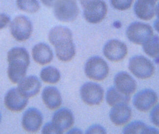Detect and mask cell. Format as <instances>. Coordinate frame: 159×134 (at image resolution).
<instances>
[{
    "instance_id": "cell-1",
    "label": "cell",
    "mask_w": 159,
    "mask_h": 134,
    "mask_svg": "<svg viewBox=\"0 0 159 134\" xmlns=\"http://www.w3.org/2000/svg\"><path fill=\"white\" fill-rule=\"evenodd\" d=\"M7 61V74L9 80L12 83H19L25 78L30 65L29 53L24 48H13L8 51Z\"/></svg>"
},
{
    "instance_id": "cell-2",
    "label": "cell",
    "mask_w": 159,
    "mask_h": 134,
    "mask_svg": "<svg viewBox=\"0 0 159 134\" xmlns=\"http://www.w3.org/2000/svg\"><path fill=\"white\" fill-rule=\"evenodd\" d=\"M129 68L135 76L142 80L150 78L155 72L153 64L148 58L142 55H136L131 58Z\"/></svg>"
},
{
    "instance_id": "cell-3",
    "label": "cell",
    "mask_w": 159,
    "mask_h": 134,
    "mask_svg": "<svg viewBox=\"0 0 159 134\" xmlns=\"http://www.w3.org/2000/svg\"><path fill=\"white\" fill-rule=\"evenodd\" d=\"M126 36L134 44L143 45L147 40L153 36L152 28L149 25L142 22H135L128 26Z\"/></svg>"
},
{
    "instance_id": "cell-4",
    "label": "cell",
    "mask_w": 159,
    "mask_h": 134,
    "mask_svg": "<svg viewBox=\"0 0 159 134\" xmlns=\"http://www.w3.org/2000/svg\"><path fill=\"white\" fill-rule=\"evenodd\" d=\"M54 11L57 19L61 22H70L76 19L79 9L76 0H57Z\"/></svg>"
},
{
    "instance_id": "cell-5",
    "label": "cell",
    "mask_w": 159,
    "mask_h": 134,
    "mask_svg": "<svg viewBox=\"0 0 159 134\" xmlns=\"http://www.w3.org/2000/svg\"><path fill=\"white\" fill-rule=\"evenodd\" d=\"M85 73L86 76L95 81L104 80L109 73V67L107 62L99 57L90 58L85 64Z\"/></svg>"
},
{
    "instance_id": "cell-6",
    "label": "cell",
    "mask_w": 159,
    "mask_h": 134,
    "mask_svg": "<svg viewBox=\"0 0 159 134\" xmlns=\"http://www.w3.org/2000/svg\"><path fill=\"white\" fill-rule=\"evenodd\" d=\"M10 27L12 36L19 42L26 41L32 34V24L25 16L16 17L10 24Z\"/></svg>"
},
{
    "instance_id": "cell-7",
    "label": "cell",
    "mask_w": 159,
    "mask_h": 134,
    "mask_svg": "<svg viewBox=\"0 0 159 134\" xmlns=\"http://www.w3.org/2000/svg\"><path fill=\"white\" fill-rule=\"evenodd\" d=\"M80 95L83 101L89 105H100L103 98V90L100 85L89 82L81 87Z\"/></svg>"
},
{
    "instance_id": "cell-8",
    "label": "cell",
    "mask_w": 159,
    "mask_h": 134,
    "mask_svg": "<svg viewBox=\"0 0 159 134\" xmlns=\"http://www.w3.org/2000/svg\"><path fill=\"white\" fill-rule=\"evenodd\" d=\"M158 100L156 92L150 89H144L134 96L133 104L138 110L147 112L155 105Z\"/></svg>"
},
{
    "instance_id": "cell-9",
    "label": "cell",
    "mask_w": 159,
    "mask_h": 134,
    "mask_svg": "<svg viewBox=\"0 0 159 134\" xmlns=\"http://www.w3.org/2000/svg\"><path fill=\"white\" fill-rule=\"evenodd\" d=\"M107 7L105 2L97 0L84 8V15L87 22L91 24L101 22L107 15Z\"/></svg>"
},
{
    "instance_id": "cell-10",
    "label": "cell",
    "mask_w": 159,
    "mask_h": 134,
    "mask_svg": "<svg viewBox=\"0 0 159 134\" xmlns=\"http://www.w3.org/2000/svg\"><path fill=\"white\" fill-rule=\"evenodd\" d=\"M48 38L55 49L65 47L73 43L71 31L64 26L54 27L49 32Z\"/></svg>"
},
{
    "instance_id": "cell-11",
    "label": "cell",
    "mask_w": 159,
    "mask_h": 134,
    "mask_svg": "<svg viewBox=\"0 0 159 134\" xmlns=\"http://www.w3.org/2000/svg\"><path fill=\"white\" fill-rule=\"evenodd\" d=\"M103 52L105 57L110 61L118 62L123 60L127 55V46L121 41L113 39L106 43Z\"/></svg>"
},
{
    "instance_id": "cell-12",
    "label": "cell",
    "mask_w": 159,
    "mask_h": 134,
    "mask_svg": "<svg viewBox=\"0 0 159 134\" xmlns=\"http://www.w3.org/2000/svg\"><path fill=\"white\" fill-rule=\"evenodd\" d=\"M28 98L24 96L18 88L10 89L5 97V105L7 109L14 112H18L26 107Z\"/></svg>"
},
{
    "instance_id": "cell-13",
    "label": "cell",
    "mask_w": 159,
    "mask_h": 134,
    "mask_svg": "<svg viewBox=\"0 0 159 134\" xmlns=\"http://www.w3.org/2000/svg\"><path fill=\"white\" fill-rule=\"evenodd\" d=\"M42 114L38 109L30 108L23 115L22 124L23 128L30 133H36L43 123Z\"/></svg>"
},
{
    "instance_id": "cell-14",
    "label": "cell",
    "mask_w": 159,
    "mask_h": 134,
    "mask_svg": "<svg viewBox=\"0 0 159 134\" xmlns=\"http://www.w3.org/2000/svg\"><path fill=\"white\" fill-rule=\"evenodd\" d=\"M114 83L115 87L119 91L126 95L130 96L136 90L135 80L125 72H120L116 74Z\"/></svg>"
},
{
    "instance_id": "cell-15",
    "label": "cell",
    "mask_w": 159,
    "mask_h": 134,
    "mask_svg": "<svg viewBox=\"0 0 159 134\" xmlns=\"http://www.w3.org/2000/svg\"><path fill=\"white\" fill-rule=\"evenodd\" d=\"M134 11L138 18L149 20L156 14V1L154 0H137Z\"/></svg>"
},
{
    "instance_id": "cell-16",
    "label": "cell",
    "mask_w": 159,
    "mask_h": 134,
    "mask_svg": "<svg viewBox=\"0 0 159 134\" xmlns=\"http://www.w3.org/2000/svg\"><path fill=\"white\" fill-rule=\"evenodd\" d=\"M131 117V109L125 104L114 106L109 113L110 120L117 126L125 125L130 120Z\"/></svg>"
},
{
    "instance_id": "cell-17",
    "label": "cell",
    "mask_w": 159,
    "mask_h": 134,
    "mask_svg": "<svg viewBox=\"0 0 159 134\" xmlns=\"http://www.w3.org/2000/svg\"><path fill=\"white\" fill-rule=\"evenodd\" d=\"M41 83L39 79L34 76H30L23 78L19 83L20 92L26 98H32L39 93Z\"/></svg>"
},
{
    "instance_id": "cell-18",
    "label": "cell",
    "mask_w": 159,
    "mask_h": 134,
    "mask_svg": "<svg viewBox=\"0 0 159 134\" xmlns=\"http://www.w3.org/2000/svg\"><path fill=\"white\" fill-rule=\"evenodd\" d=\"M52 122L63 132L74 124V116L70 109L61 108L55 113Z\"/></svg>"
},
{
    "instance_id": "cell-19",
    "label": "cell",
    "mask_w": 159,
    "mask_h": 134,
    "mask_svg": "<svg viewBox=\"0 0 159 134\" xmlns=\"http://www.w3.org/2000/svg\"><path fill=\"white\" fill-rule=\"evenodd\" d=\"M42 99L44 105L50 110L58 109L62 104L60 93L55 87L45 88L43 91Z\"/></svg>"
},
{
    "instance_id": "cell-20",
    "label": "cell",
    "mask_w": 159,
    "mask_h": 134,
    "mask_svg": "<svg viewBox=\"0 0 159 134\" xmlns=\"http://www.w3.org/2000/svg\"><path fill=\"white\" fill-rule=\"evenodd\" d=\"M32 53L33 59L35 62L42 65L49 64L53 58L52 51L46 43L37 44L33 48Z\"/></svg>"
},
{
    "instance_id": "cell-21",
    "label": "cell",
    "mask_w": 159,
    "mask_h": 134,
    "mask_svg": "<svg viewBox=\"0 0 159 134\" xmlns=\"http://www.w3.org/2000/svg\"><path fill=\"white\" fill-rule=\"evenodd\" d=\"M106 100L109 105L114 107L124 104L128 105L130 100V96L122 93L115 87H111L107 92Z\"/></svg>"
},
{
    "instance_id": "cell-22",
    "label": "cell",
    "mask_w": 159,
    "mask_h": 134,
    "mask_svg": "<svg viewBox=\"0 0 159 134\" xmlns=\"http://www.w3.org/2000/svg\"><path fill=\"white\" fill-rule=\"evenodd\" d=\"M124 134H158L159 131L155 128L148 126L142 121L131 122L124 128Z\"/></svg>"
},
{
    "instance_id": "cell-23",
    "label": "cell",
    "mask_w": 159,
    "mask_h": 134,
    "mask_svg": "<svg viewBox=\"0 0 159 134\" xmlns=\"http://www.w3.org/2000/svg\"><path fill=\"white\" fill-rule=\"evenodd\" d=\"M143 46L145 53L151 58L159 60V37L153 36L147 40Z\"/></svg>"
},
{
    "instance_id": "cell-24",
    "label": "cell",
    "mask_w": 159,
    "mask_h": 134,
    "mask_svg": "<svg viewBox=\"0 0 159 134\" xmlns=\"http://www.w3.org/2000/svg\"><path fill=\"white\" fill-rule=\"evenodd\" d=\"M40 77L44 83L54 84L60 81L61 75L59 70L56 68L52 66H48L41 71Z\"/></svg>"
},
{
    "instance_id": "cell-25",
    "label": "cell",
    "mask_w": 159,
    "mask_h": 134,
    "mask_svg": "<svg viewBox=\"0 0 159 134\" xmlns=\"http://www.w3.org/2000/svg\"><path fill=\"white\" fill-rule=\"evenodd\" d=\"M17 7L20 10L29 13H34L40 9L37 0H17Z\"/></svg>"
},
{
    "instance_id": "cell-26",
    "label": "cell",
    "mask_w": 159,
    "mask_h": 134,
    "mask_svg": "<svg viewBox=\"0 0 159 134\" xmlns=\"http://www.w3.org/2000/svg\"><path fill=\"white\" fill-rule=\"evenodd\" d=\"M134 0H110L112 7L120 11L127 10L130 8Z\"/></svg>"
},
{
    "instance_id": "cell-27",
    "label": "cell",
    "mask_w": 159,
    "mask_h": 134,
    "mask_svg": "<svg viewBox=\"0 0 159 134\" xmlns=\"http://www.w3.org/2000/svg\"><path fill=\"white\" fill-rule=\"evenodd\" d=\"M43 134H62L63 133L52 122L47 123L43 126Z\"/></svg>"
},
{
    "instance_id": "cell-28",
    "label": "cell",
    "mask_w": 159,
    "mask_h": 134,
    "mask_svg": "<svg viewBox=\"0 0 159 134\" xmlns=\"http://www.w3.org/2000/svg\"><path fill=\"white\" fill-rule=\"evenodd\" d=\"M150 119L154 125L159 127V104L155 106L151 110Z\"/></svg>"
},
{
    "instance_id": "cell-29",
    "label": "cell",
    "mask_w": 159,
    "mask_h": 134,
    "mask_svg": "<svg viewBox=\"0 0 159 134\" xmlns=\"http://www.w3.org/2000/svg\"><path fill=\"white\" fill-rule=\"evenodd\" d=\"M86 134H106V131L102 126L99 125H93L88 129Z\"/></svg>"
},
{
    "instance_id": "cell-30",
    "label": "cell",
    "mask_w": 159,
    "mask_h": 134,
    "mask_svg": "<svg viewBox=\"0 0 159 134\" xmlns=\"http://www.w3.org/2000/svg\"><path fill=\"white\" fill-rule=\"evenodd\" d=\"M10 18L5 14H0V30L2 29L10 22Z\"/></svg>"
},
{
    "instance_id": "cell-31",
    "label": "cell",
    "mask_w": 159,
    "mask_h": 134,
    "mask_svg": "<svg viewBox=\"0 0 159 134\" xmlns=\"http://www.w3.org/2000/svg\"><path fill=\"white\" fill-rule=\"evenodd\" d=\"M41 1L45 6L49 7H54L57 2V0H41Z\"/></svg>"
},
{
    "instance_id": "cell-32",
    "label": "cell",
    "mask_w": 159,
    "mask_h": 134,
    "mask_svg": "<svg viewBox=\"0 0 159 134\" xmlns=\"http://www.w3.org/2000/svg\"><path fill=\"white\" fill-rule=\"evenodd\" d=\"M95 1H97V0H80V2L81 6H82L83 8H84L89 4Z\"/></svg>"
},
{
    "instance_id": "cell-33",
    "label": "cell",
    "mask_w": 159,
    "mask_h": 134,
    "mask_svg": "<svg viewBox=\"0 0 159 134\" xmlns=\"http://www.w3.org/2000/svg\"><path fill=\"white\" fill-rule=\"evenodd\" d=\"M154 27L155 29L159 33V19H157L154 22Z\"/></svg>"
},
{
    "instance_id": "cell-34",
    "label": "cell",
    "mask_w": 159,
    "mask_h": 134,
    "mask_svg": "<svg viewBox=\"0 0 159 134\" xmlns=\"http://www.w3.org/2000/svg\"><path fill=\"white\" fill-rule=\"evenodd\" d=\"M156 15L158 19H159V2L156 7Z\"/></svg>"
},
{
    "instance_id": "cell-35",
    "label": "cell",
    "mask_w": 159,
    "mask_h": 134,
    "mask_svg": "<svg viewBox=\"0 0 159 134\" xmlns=\"http://www.w3.org/2000/svg\"><path fill=\"white\" fill-rule=\"evenodd\" d=\"M71 133H80V131L78 129H76H76H73V130H71Z\"/></svg>"
},
{
    "instance_id": "cell-36",
    "label": "cell",
    "mask_w": 159,
    "mask_h": 134,
    "mask_svg": "<svg viewBox=\"0 0 159 134\" xmlns=\"http://www.w3.org/2000/svg\"><path fill=\"white\" fill-rule=\"evenodd\" d=\"M0 122H1V115H0Z\"/></svg>"
},
{
    "instance_id": "cell-37",
    "label": "cell",
    "mask_w": 159,
    "mask_h": 134,
    "mask_svg": "<svg viewBox=\"0 0 159 134\" xmlns=\"http://www.w3.org/2000/svg\"><path fill=\"white\" fill-rule=\"evenodd\" d=\"M154 1H155L157 2V1H158V0H154Z\"/></svg>"
}]
</instances>
